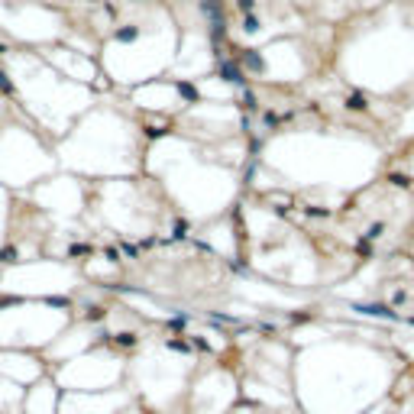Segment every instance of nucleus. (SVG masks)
<instances>
[{"label": "nucleus", "mask_w": 414, "mask_h": 414, "mask_svg": "<svg viewBox=\"0 0 414 414\" xmlns=\"http://www.w3.org/2000/svg\"><path fill=\"white\" fill-rule=\"evenodd\" d=\"M252 7H256L252 0H240V10H252Z\"/></svg>", "instance_id": "nucleus-1"}]
</instances>
